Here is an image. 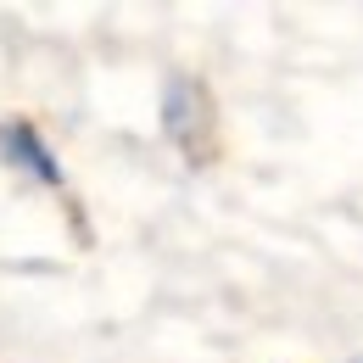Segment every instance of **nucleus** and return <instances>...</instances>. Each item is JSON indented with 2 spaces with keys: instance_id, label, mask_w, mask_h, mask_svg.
Instances as JSON below:
<instances>
[{
  "instance_id": "f257e3e1",
  "label": "nucleus",
  "mask_w": 363,
  "mask_h": 363,
  "mask_svg": "<svg viewBox=\"0 0 363 363\" xmlns=\"http://www.w3.org/2000/svg\"><path fill=\"white\" fill-rule=\"evenodd\" d=\"M0 157L23 174H34L40 184H62V162L50 157V145L34 135V123H0Z\"/></svg>"
},
{
  "instance_id": "f03ea898",
  "label": "nucleus",
  "mask_w": 363,
  "mask_h": 363,
  "mask_svg": "<svg viewBox=\"0 0 363 363\" xmlns=\"http://www.w3.org/2000/svg\"><path fill=\"white\" fill-rule=\"evenodd\" d=\"M207 118V90L196 84V79H174L168 84V95H162V129H168V140L174 145H184V151H196V123Z\"/></svg>"
}]
</instances>
